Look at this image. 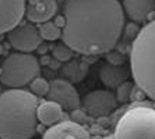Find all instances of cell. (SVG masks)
<instances>
[{"mask_svg":"<svg viewBox=\"0 0 155 139\" xmlns=\"http://www.w3.org/2000/svg\"><path fill=\"white\" fill-rule=\"evenodd\" d=\"M63 17V42L90 57L112 52L124 28V10L117 0H67Z\"/></svg>","mask_w":155,"mask_h":139,"instance_id":"6da1fadb","label":"cell"},{"mask_svg":"<svg viewBox=\"0 0 155 139\" xmlns=\"http://www.w3.org/2000/svg\"><path fill=\"white\" fill-rule=\"evenodd\" d=\"M39 99L25 89L0 93V139H31L36 132Z\"/></svg>","mask_w":155,"mask_h":139,"instance_id":"7a4b0ae2","label":"cell"},{"mask_svg":"<svg viewBox=\"0 0 155 139\" xmlns=\"http://www.w3.org/2000/svg\"><path fill=\"white\" fill-rule=\"evenodd\" d=\"M130 71L136 86L155 100V18L141 28L131 43Z\"/></svg>","mask_w":155,"mask_h":139,"instance_id":"3957f363","label":"cell"},{"mask_svg":"<svg viewBox=\"0 0 155 139\" xmlns=\"http://www.w3.org/2000/svg\"><path fill=\"white\" fill-rule=\"evenodd\" d=\"M113 139H155V107L133 103L117 118Z\"/></svg>","mask_w":155,"mask_h":139,"instance_id":"277c9868","label":"cell"},{"mask_svg":"<svg viewBox=\"0 0 155 139\" xmlns=\"http://www.w3.org/2000/svg\"><path fill=\"white\" fill-rule=\"evenodd\" d=\"M39 60L32 53L13 52L0 64V84L10 89H21L39 77Z\"/></svg>","mask_w":155,"mask_h":139,"instance_id":"5b68a950","label":"cell"},{"mask_svg":"<svg viewBox=\"0 0 155 139\" xmlns=\"http://www.w3.org/2000/svg\"><path fill=\"white\" fill-rule=\"evenodd\" d=\"M119 102L116 99L113 90L109 89H95L91 90L83 97L81 106L84 111L91 117H106L116 110Z\"/></svg>","mask_w":155,"mask_h":139,"instance_id":"8992f818","label":"cell"},{"mask_svg":"<svg viewBox=\"0 0 155 139\" xmlns=\"http://www.w3.org/2000/svg\"><path fill=\"white\" fill-rule=\"evenodd\" d=\"M38 27L29 21L18 24L14 29L7 33V42L15 52L20 53H34L42 43Z\"/></svg>","mask_w":155,"mask_h":139,"instance_id":"52a82bcc","label":"cell"},{"mask_svg":"<svg viewBox=\"0 0 155 139\" xmlns=\"http://www.w3.org/2000/svg\"><path fill=\"white\" fill-rule=\"evenodd\" d=\"M46 99L53 100V102L60 104L64 110L70 111L78 110L80 104H81L80 95L74 88V85L71 84V81H67L63 78L51 81V88H49V92L46 95Z\"/></svg>","mask_w":155,"mask_h":139,"instance_id":"ba28073f","label":"cell"},{"mask_svg":"<svg viewBox=\"0 0 155 139\" xmlns=\"http://www.w3.org/2000/svg\"><path fill=\"white\" fill-rule=\"evenodd\" d=\"M27 2L22 0H0V35L8 33L18 24H21L25 15Z\"/></svg>","mask_w":155,"mask_h":139,"instance_id":"9c48e42d","label":"cell"},{"mask_svg":"<svg viewBox=\"0 0 155 139\" xmlns=\"http://www.w3.org/2000/svg\"><path fill=\"white\" fill-rule=\"evenodd\" d=\"M42 139H90L85 127L73 120H63L43 132Z\"/></svg>","mask_w":155,"mask_h":139,"instance_id":"30bf717a","label":"cell"},{"mask_svg":"<svg viewBox=\"0 0 155 139\" xmlns=\"http://www.w3.org/2000/svg\"><path fill=\"white\" fill-rule=\"evenodd\" d=\"M59 8V3L54 0H29L27 2L25 17L31 24H43L52 21Z\"/></svg>","mask_w":155,"mask_h":139,"instance_id":"8fae6325","label":"cell"},{"mask_svg":"<svg viewBox=\"0 0 155 139\" xmlns=\"http://www.w3.org/2000/svg\"><path fill=\"white\" fill-rule=\"evenodd\" d=\"M130 75H131V71L124 64L113 65L108 61H105L99 68V79L106 88H109V90L117 89L122 84L127 82Z\"/></svg>","mask_w":155,"mask_h":139,"instance_id":"7c38bea8","label":"cell"},{"mask_svg":"<svg viewBox=\"0 0 155 139\" xmlns=\"http://www.w3.org/2000/svg\"><path fill=\"white\" fill-rule=\"evenodd\" d=\"M124 13L136 24L151 21V15L155 13V0H124L122 2Z\"/></svg>","mask_w":155,"mask_h":139,"instance_id":"4fadbf2b","label":"cell"},{"mask_svg":"<svg viewBox=\"0 0 155 139\" xmlns=\"http://www.w3.org/2000/svg\"><path fill=\"white\" fill-rule=\"evenodd\" d=\"M36 118L38 122L49 128L64 120V109L53 100H42L36 107Z\"/></svg>","mask_w":155,"mask_h":139,"instance_id":"5bb4252c","label":"cell"},{"mask_svg":"<svg viewBox=\"0 0 155 139\" xmlns=\"http://www.w3.org/2000/svg\"><path fill=\"white\" fill-rule=\"evenodd\" d=\"M38 31H39L41 38L45 40H49V42H54V40L60 39L61 33H63V29L58 27L54 21H48L38 25Z\"/></svg>","mask_w":155,"mask_h":139,"instance_id":"9a60e30c","label":"cell"},{"mask_svg":"<svg viewBox=\"0 0 155 139\" xmlns=\"http://www.w3.org/2000/svg\"><path fill=\"white\" fill-rule=\"evenodd\" d=\"M28 86H29V92L34 93L36 97H41V96H46L48 95L49 88H51V82L39 75V77H36Z\"/></svg>","mask_w":155,"mask_h":139,"instance_id":"2e32d148","label":"cell"},{"mask_svg":"<svg viewBox=\"0 0 155 139\" xmlns=\"http://www.w3.org/2000/svg\"><path fill=\"white\" fill-rule=\"evenodd\" d=\"M73 53H74V52H73L64 42L58 43V45L53 47V50H52L53 57L59 61H70L73 58Z\"/></svg>","mask_w":155,"mask_h":139,"instance_id":"e0dca14e","label":"cell"},{"mask_svg":"<svg viewBox=\"0 0 155 139\" xmlns=\"http://www.w3.org/2000/svg\"><path fill=\"white\" fill-rule=\"evenodd\" d=\"M133 89L134 86L131 82H124V84H122V85L116 89V99H117V102L119 103H126V102H129V100H131V93H133Z\"/></svg>","mask_w":155,"mask_h":139,"instance_id":"ac0fdd59","label":"cell"},{"mask_svg":"<svg viewBox=\"0 0 155 139\" xmlns=\"http://www.w3.org/2000/svg\"><path fill=\"white\" fill-rule=\"evenodd\" d=\"M63 71L67 75V78L71 79V81H81L84 78V72H80V64L77 61H71L69 64H66Z\"/></svg>","mask_w":155,"mask_h":139,"instance_id":"d6986e66","label":"cell"},{"mask_svg":"<svg viewBox=\"0 0 155 139\" xmlns=\"http://www.w3.org/2000/svg\"><path fill=\"white\" fill-rule=\"evenodd\" d=\"M141 28L138 27V24L136 22H129V24H124V28H123V36L126 39H136L137 35L140 33Z\"/></svg>","mask_w":155,"mask_h":139,"instance_id":"ffe728a7","label":"cell"},{"mask_svg":"<svg viewBox=\"0 0 155 139\" xmlns=\"http://www.w3.org/2000/svg\"><path fill=\"white\" fill-rule=\"evenodd\" d=\"M106 61L113 65H123L124 57H123V54H120L119 52H113L112 50V52L106 53Z\"/></svg>","mask_w":155,"mask_h":139,"instance_id":"44dd1931","label":"cell"},{"mask_svg":"<svg viewBox=\"0 0 155 139\" xmlns=\"http://www.w3.org/2000/svg\"><path fill=\"white\" fill-rule=\"evenodd\" d=\"M90 139H92V138H90Z\"/></svg>","mask_w":155,"mask_h":139,"instance_id":"7402d4cb","label":"cell"}]
</instances>
